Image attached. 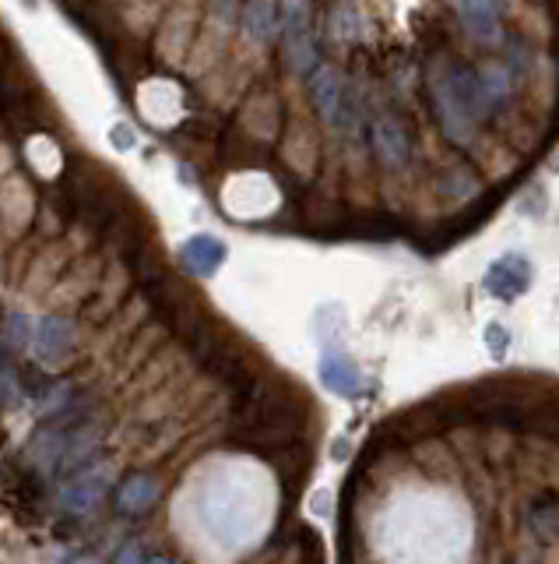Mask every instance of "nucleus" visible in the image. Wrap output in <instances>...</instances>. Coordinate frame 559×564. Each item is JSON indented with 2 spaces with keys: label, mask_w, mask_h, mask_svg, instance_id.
Masks as SVG:
<instances>
[{
  "label": "nucleus",
  "mask_w": 559,
  "mask_h": 564,
  "mask_svg": "<svg viewBox=\"0 0 559 564\" xmlns=\"http://www.w3.org/2000/svg\"><path fill=\"white\" fill-rule=\"evenodd\" d=\"M106 490H110V470L92 466L60 490V505L71 511V516H84V511H92L99 501H103Z\"/></svg>",
  "instance_id": "5"
},
{
  "label": "nucleus",
  "mask_w": 559,
  "mask_h": 564,
  "mask_svg": "<svg viewBox=\"0 0 559 564\" xmlns=\"http://www.w3.org/2000/svg\"><path fill=\"white\" fill-rule=\"evenodd\" d=\"M313 0H282V36L285 54H289L296 71H310L317 60L313 46V22H310Z\"/></svg>",
  "instance_id": "1"
},
{
  "label": "nucleus",
  "mask_w": 559,
  "mask_h": 564,
  "mask_svg": "<svg viewBox=\"0 0 559 564\" xmlns=\"http://www.w3.org/2000/svg\"><path fill=\"white\" fill-rule=\"evenodd\" d=\"M173 554H166V551H148V546L141 543H134L130 551H121L116 554V561H169Z\"/></svg>",
  "instance_id": "15"
},
{
  "label": "nucleus",
  "mask_w": 559,
  "mask_h": 564,
  "mask_svg": "<svg viewBox=\"0 0 559 564\" xmlns=\"http://www.w3.org/2000/svg\"><path fill=\"white\" fill-rule=\"evenodd\" d=\"M226 244L212 237V234H197L191 237L183 247H180V261H183V269L197 275V279H208L215 275L218 269H223V261H226Z\"/></svg>",
  "instance_id": "7"
},
{
  "label": "nucleus",
  "mask_w": 559,
  "mask_h": 564,
  "mask_svg": "<svg viewBox=\"0 0 559 564\" xmlns=\"http://www.w3.org/2000/svg\"><path fill=\"white\" fill-rule=\"evenodd\" d=\"M243 32H247V36H250L253 43L275 40V32H278L275 4H271V0H253V4L243 11Z\"/></svg>",
  "instance_id": "12"
},
{
  "label": "nucleus",
  "mask_w": 559,
  "mask_h": 564,
  "mask_svg": "<svg viewBox=\"0 0 559 564\" xmlns=\"http://www.w3.org/2000/svg\"><path fill=\"white\" fill-rule=\"evenodd\" d=\"M310 99H313V106L320 113V121L338 124V117H342L345 89H342V75H338L331 64H320V68L310 75Z\"/></svg>",
  "instance_id": "8"
},
{
  "label": "nucleus",
  "mask_w": 559,
  "mask_h": 564,
  "mask_svg": "<svg viewBox=\"0 0 559 564\" xmlns=\"http://www.w3.org/2000/svg\"><path fill=\"white\" fill-rule=\"evenodd\" d=\"M482 286L493 293L497 301H503V304L517 301V296H524V293H528V286H532V261L524 258V255H503L500 261H493L486 269Z\"/></svg>",
  "instance_id": "3"
},
{
  "label": "nucleus",
  "mask_w": 559,
  "mask_h": 564,
  "mask_svg": "<svg viewBox=\"0 0 559 564\" xmlns=\"http://www.w3.org/2000/svg\"><path fill=\"white\" fill-rule=\"evenodd\" d=\"M532 526H535L538 540H552V537H556V529H559V511H556V505H549V508H546V505L535 508Z\"/></svg>",
  "instance_id": "13"
},
{
  "label": "nucleus",
  "mask_w": 559,
  "mask_h": 564,
  "mask_svg": "<svg viewBox=\"0 0 559 564\" xmlns=\"http://www.w3.org/2000/svg\"><path fill=\"white\" fill-rule=\"evenodd\" d=\"M71 350H75V325L67 318H57V314L43 318V325H39V360L60 368V363L71 357Z\"/></svg>",
  "instance_id": "10"
},
{
  "label": "nucleus",
  "mask_w": 559,
  "mask_h": 564,
  "mask_svg": "<svg viewBox=\"0 0 559 564\" xmlns=\"http://www.w3.org/2000/svg\"><path fill=\"white\" fill-rule=\"evenodd\" d=\"M486 342H489V350H493V357H503L506 342H511V331L503 325H486Z\"/></svg>",
  "instance_id": "14"
},
{
  "label": "nucleus",
  "mask_w": 559,
  "mask_h": 564,
  "mask_svg": "<svg viewBox=\"0 0 559 564\" xmlns=\"http://www.w3.org/2000/svg\"><path fill=\"white\" fill-rule=\"evenodd\" d=\"M159 480L156 476H148V473H134L127 476L121 490H116V508L124 511V516H145V511L159 501Z\"/></svg>",
  "instance_id": "11"
},
{
  "label": "nucleus",
  "mask_w": 559,
  "mask_h": 564,
  "mask_svg": "<svg viewBox=\"0 0 559 564\" xmlns=\"http://www.w3.org/2000/svg\"><path fill=\"white\" fill-rule=\"evenodd\" d=\"M430 92H433V103H436L440 124H444L447 138L465 142V138L471 135V121H476V117H471V110L465 106L461 92H457L450 68L433 71V78H430Z\"/></svg>",
  "instance_id": "2"
},
{
  "label": "nucleus",
  "mask_w": 559,
  "mask_h": 564,
  "mask_svg": "<svg viewBox=\"0 0 559 564\" xmlns=\"http://www.w3.org/2000/svg\"><path fill=\"white\" fill-rule=\"evenodd\" d=\"M369 138H373V153H377V159L387 170H401V166L409 162V135H404V127L395 113H380V117L373 121Z\"/></svg>",
  "instance_id": "6"
},
{
  "label": "nucleus",
  "mask_w": 559,
  "mask_h": 564,
  "mask_svg": "<svg viewBox=\"0 0 559 564\" xmlns=\"http://www.w3.org/2000/svg\"><path fill=\"white\" fill-rule=\"evenodd\" d=\"M320 385H324L328 392L334 395H342V399H352V395H360L363 392V374L360 368L342 357V353H324L320 357Z\"/></svg>",
  "instance_id": "9"
},
{
  "label": "nucleus",
  "mask_w": 559,
  "mask_h": 564,
  "mask_svg": "<svg viewBox=\"0 0 559 564\" xmlns=\"http://www.w3.org/2000/svg\"><path fill=\"white\" fill-rule=\"evenodd\" d=\"M454 11L465 32L479 43H500L503 32V4L500 0H454Z\"/></svg>",
  "instance_id": "4"
}]
</instances>
